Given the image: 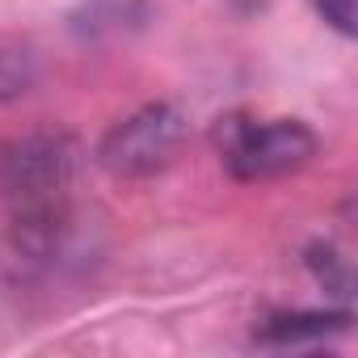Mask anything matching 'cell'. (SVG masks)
<instances>
[{
  "instance_id": "cell-2",
  "label": "cell",
  "mask_w": 358,
  "mask_h": 358,
  "mask_svg": "<svg viewBox=\"0 0 358 358\" xmlns=\"http://www.w3.org/2000/svg\"><path fill=\"white\" fill-rule=\"evenodd\" d=\"M182 135H186V118L169 101H152V106L135 110L131 118H122L101 139L97 160L114 177H152L182 148Z\"/></svg>"
},
{
  "instance_id": "cell-4",
  "label": "cell",
  "mask_w": 358,
  "mask_h": 358,
  "mask_svg": "<svg viewBox=\"0 0 358 358\" xmlns=\"http://www.w3.org/2000/svg\"><path fill=\"white\" fill-rule=\"evenodd\" d=\"M308 266H312V274L329 287V291H337V295H350V270H345V262L333 253V249H324V245H316V249H308Z\"/></svg>"
},
{
  "instance_id": "cell-3",
  "label": "cell",
  "mask_w": 358,
  "mask_h": 358,
  "mask_svg": "<svg viewBox=\"0 0 358 358\" xmlns=\"http://www.w3.org/2000/svg\"><path fill=\"white\" fill-rule=\"evenodd\" d=\"M345 329H350V312H278L257 329V337L295 345V341H316L324 333H345Z\"/></svg>"
},
{
  "instance_id": "cell-6",
  "label": "cell",
  "mask_w": 358,
  "mask_h": 358,
  "mask_svg": "<svg viewBox=\"0 0 358 358\" xmlns=\"http://www.w3.org/2000/svg\"><path fill=\"white\" fill-rule=\"evenodd\" d=\"M316 9H320V17L329 22V26H337L341 34H354L358 30V0H316Z\"/></svg>"
},
{
  "instance_id": "cell-5",
  "label": "cell",
  "mask_w": 358,
  "mask_h": 358,
  "mask_svg": "<svg viewBox=\"0 0 358 358\" xmlns=\"http://www.w3.org/2000/svg\"><path fill=\"white\" fill-rule=\"evenodd\" d=\"M30 80H34V68H30L26 55H13V51L0 55V97H17V93H26Z\"/></svg>"
},
{
  "instance_id": "cell-1",
  "label": "cell",
  "mask_w": 358,
  "mask_h": 358,
  "mask_svg": "<svg viewBox=\"0 0 358 358\" xmlns=\"http://www.w3.org/2000/svg\"><path fill=\"white\" fill-rule=\"evenodd\" d=\"M220 156L236 182H266L303 169L316 156V135L295 122V118H270V122H249L241 114L220 118L215 127Z\"/></svg>"
}]
</instances>
